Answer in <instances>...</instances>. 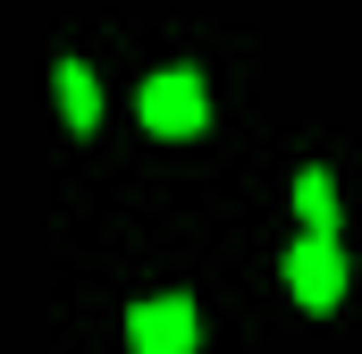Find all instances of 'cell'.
<instances>
[{"label": "cell", "mask_w": 362, "mask_h": 354, "mask_svg": "<svg viewBox=\"0 0 362 354\" xmlns=\"http://www.w3.org/2000/svg\"><path fill=\"white\" fill-rule=\"evenodd\" d=\"M295 211H303V228L337 236V185H329V169H295Z\"/></svg>", "instance_id": "5"}, {"label": "cell", "mask_w": 362, "mask_h": 354, "mask_svg": "<svg viewBox=\"0 0 362 354\" xmlns=\"http://www.w3.org/2000/svg\"><path fill=\"white\" fill-rule=\"evenodd\" d=\"M127 346L135 354H194L202 346V312L185 295H152V304L127 312Z\"/></svg>", "instance_id": "3"}, {"label": "cell", "mask_w": 362, "mask_h": 354, "mask_svg": "<svg viewBox=\"0 0 362 354\" xmlns=\"http://www.w3.org/2000/svg\"><path fill=\"white\" fill-rule=\"evenodd\" d=\"M286 295L303 312H337V295H346V245L329 228H303V245H286Z\"/></svg>", "instance_id": "2"}, {"label": "cell", "mask_w": 362, "mask_h": 354, "mask_svg": "<svg viewBox=\"0 0 362 354\" xmlns=\"http://www.w3.org/2000/svg\"><path fill=\"white\" fill-rule=\"evenodd\" d=\"M135 118H144L152 135L185 144V135H202V127H211V93H202L194 68H160V76H144V93H135Z\"/></svg>", "instance_id": "1"}, {"label": "cell", "mask_w": 362, "mask_h": 354, "mask_svg": "<svg viewBox=\"0 0 362 354\" xmlns=\"http://www.w3.org/2000/svg\"><path fill=\"white\" fill-rule=\"evenodd\" d=\"M51 93H59V118H68L76 135H93V118H101V85H93V68H85V59H59Z\"/></svg>", "instance_id": "4"}]
</instances>
